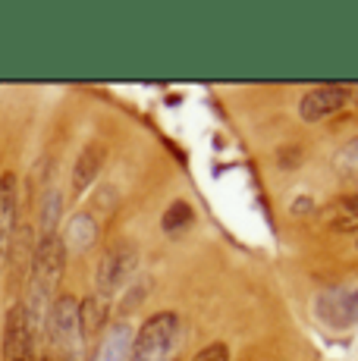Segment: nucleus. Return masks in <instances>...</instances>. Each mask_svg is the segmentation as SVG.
Masks as SVG:
<instances>
[{
  "label": "nucleus",
  "mask_w": 358,
  "mask_h": 361,
  "mask_svg": "<svg viewBox=\"0 0 358 361\" xmlns=\"http://www.w3.org/2000/svg\"><path fill=\"white\" fill-rule=\"evenodd\" d=\"M63 264H66V248L60 242V235L38 239V248L32 255V298L25 302L38 330L41 324H47V311L57 302V286L63 280Z\"/></svg>",
  "instance_id": "nucleus-1"
},
{
  "label": "nucleus",
  "mask_w": 358,
  "mask_h": 361,
  "mask_svg": "<svg viewBox=\"0 0 358 361\" xmlns=\"http://www.w3.org/2000/svg\"><path fill=\"white\" fill-rule=\"evenodd\" d=\"M183 345V324L173 311L151 314L132 339L129 361H173Z\"/></svg>",
  "instance_id": "nucleus-2"
},
{
  "label": "nucleus",
  "mask_w": 358,
  "mask_h": 361,
  "mask_svg": "<svg viewBox=\"0 0 358 361\" xmlns=\"http://www.w3.org/2000/svg\"><path fill=\"white\" fill-rule=\"evenodd\" d=\"M4 361H38V327L23 302H16L6 311Z\"/></svg>",
  "instance_id": "nucleus-3"
},
{
  "label": "nucleus",
  "mask_w": 358,
  "mask_h": 361,
  "mask_svg": "<svg viewBox=\"0 0 358 361\" xmlns=\"http://www.w3.org/2000/svg\"><path fill=\"white\" fill-rule=\"evenodd\" d=\"M139 267V252L129 242H113L98 264V289L101 295H113L116 289L126 286V280Z\"/></svg>",
  "instance_id": "nucleus-4"
},
{
  "label": "nucleus",
  "mask_w": 358,
  "mask_h": 361,
  "mask_svg": "<svg viewBox=\"0 0 358 361\" xmlns=\"http://www.w3.org/2000/svg\"><path fill=\"white\" fill-rule=\"evenodd\" d=\"M47 336L57 349L70 352L75 343L82 339V330H79V302L73 295H60L57 302L51 305L47 311Z\"/></svg>",
  "instance_id": "nucleus-5"
},
{
  "label": "nucleus",
  "mask_w": 358,
  "mask_h": 361,
  "mask_svg": "<svg viewBox=\"0 0 358 361\" xmlns=\"http://www.w3.org/2000/svg\"><path fill=\"white\" fill-rule=\"evenodd\" d=\"M349 98H352V88L349 85H318L302 94L299 114L305 123H321V120H327V116L340 114L349 104Z\"/></svg>",
  "instance_id": "nucleus-6"
},
{
  "label": "nucleus",
  "mask_w": 358,
  "mask_h": 361,
  "mask_svg": "<svg viewBox=\"0 0 358 361\" xmlns=\"http://www.w3.org/2000/svg\"><path fill=\"white\" fill-rule=\"evenodd\" d=\"M16 214H19V183L13 173L0 176V258L10 255V239L16 230Z\"/></svg>",
  "instance_id": "nucleus-7"
},
{
  "label": "nucleus",
  "mask_w": 358,
  "mask_h": 361,
  "mask_svg": "<svg viewBox=\"0 0 358 361\" xmlns=\"http://www.w3.org/2000/svg\"><path fill=\"white\" fill-rule=\"evenodd\" d=\"M94 239H98V224L92 214H73L63 226V235H60L66 252H85L94 245Z\"/></svg>",
  "instance_id": "nucleus-8"
},
{
  "label": "nucleus",
  "mask_w": 358,
  "mask_h": 361,
  "mask_svg": "<svg viewBox=\"0 0 358 361\" xmlns=\"http://www.w3.org/2000/svg\"><path fill=\"white\" fill-rule=\"evenodd\" d=\"M101 166H104V148H101V145H88V148L75 157V166H73V195H82V192L98 179Z\"/></svg>",
  "instance_id": "nucleus-9"
},
{
  "label": "nucleus",
  "mask_w": 358,
  "mask_h": 361,
  "mask_svg": "<svg viewBox=\"0 0 358 361\" xmlns=\"http://www.w3.org/2000/svg\"><path fill=\"white\" fill-rule=\"evenodd\" d=\"M132 352V333L129 327H110V333L104 336V343H101V349L94 352L92 361H126V355Z\"/></svg>",
  "instance_id": "nucleus-10"
},
{
  "label": "nucleus",
  "mask_w": 358,
  "mask_h": 361,
  "mask_svg": "<svg viewBox=\"0 0 358 361\" xmlns=\"http://www.w3.org/2000/svg\"><path fill=\"white\" fill-rule=\"evenodd\" d=\"M104 321H107V305L101 302V298H85V302H79L82 339H92L98 330H104Z\"/></svg>",
  "instance_id": "nucleus-11"
},
{
  "label": "nucleus",
  "mask_w": 358,
  "mask_h": 361,
  "mask_svg": "<svg viewBox=\"0 0 358 361\" xmlns=\"http://www.w3.org/2000/svg\"><path fill=\"white\" fill-rule=\"evenodd\" d=\"M192 220H195V211H192V204H189V201H173V204H170L167 211H163L161 226H163V233L176 235V233L189 230V226H192Z\"/></svg>",
  "instance_id": "nucleus-12"
},
{
  "label": "nucleus",
  "mask_w": 358,
  "mask_h": 361,
  "mask_svg": "<svg viewBox=\"0 0 358 361\" xmlns=\"http://www.w3.org/2000/svg\"><path fill=\"white\" fill-rule=\"evenodd\" d=\"M330 230H336V233L358 230V192L336 204V211L330 214Z\"/></svg>",
  "instance_id": "nucleus-13"
},
{
  "label": "nucleus",
  "mask_w": 358,
  "mask_h": 361,
  "mask_svg": "<svg viewBox=\"0 0 358 361\" xmlns=\"http://www.w3.org/2000/svg\"><path fill=\"white\" fill-rule=\"evenodd\" d=\"M57 217H60V195L57 192H47L44 207H41V239L57 235Z\"/></svg>",
  "instance_id": "nucleus-14"
},
{
  "label": "nucleus",
  "mask_w": 358,
  "mask_h": 361,
  "mask_svg": "<svg viewBox=\"0 0 358 361\" xmlns=\"http://www.w3.org/2000/svg\"><path fill=\"white\" fill-rule=\"evenodd\" d=\"M192 361H230V349H226L223 343H214L208 345V349H202Z\"/></svg>",
  "instance_id": "nucleus-15"
},
{
  "label": "nucleus",
  "mask_w": 358,
  "mask_h": 361,
  "mask_svg": "<svg viewBox=\"0 0 358 361\" xmlns=\"http://www.w3.org/2000/svg\"><path fill=\"white\" fill-rule=\"evenodd\" d=\"M340 161H342V164H352V166H358V142H349L346 148L340 151Z\"/></svg>",
  "instance_id": "nucleus-16"
},
{
  "label": "nucleus",
  "mask_w": 358,
  "mask_h": 361,
  "mask_svg": "<svg viewBox=\"0 0 358 361\" xmlns=\"http://www.w3.org/2000/svg\"><path fill=\"white\" fill-rule=\"evenodd\" d=\"M295 214H305V211H314V201L311 198H295Z\"/></svg>",
  "instance_id": "nucleus-17"
},
{
  "label": "nucleus",
  "mask_w": 358,
  "mask_h": 361,
  "mask_svg": "<svg viewBox=\"0 0 358 361\" xmlns=\"http://www.w3.org/2000/svg\"><path fill=\"white\" fill-rule=\"evenodd\" d=\"M349 308H352V321H358V293L349 295Z\"/></svg>",
  "instance_id": "nucleus-18"
},
{
  "label": "nucleus",
  "mask_w": 358,
  "mask_h": 361,
  "mask_svg": "<svg viewBox=\"0 0 358 361\" xmlns=\"http://www.w3.org/2000/svg\"><path fill=\"white\" fill-rule=\"evenodd\" d=\"M352 92H355V94H358V88H352Z\"/></svg>",
  "instance_id": "nucleus-19"
}]
</instances>
